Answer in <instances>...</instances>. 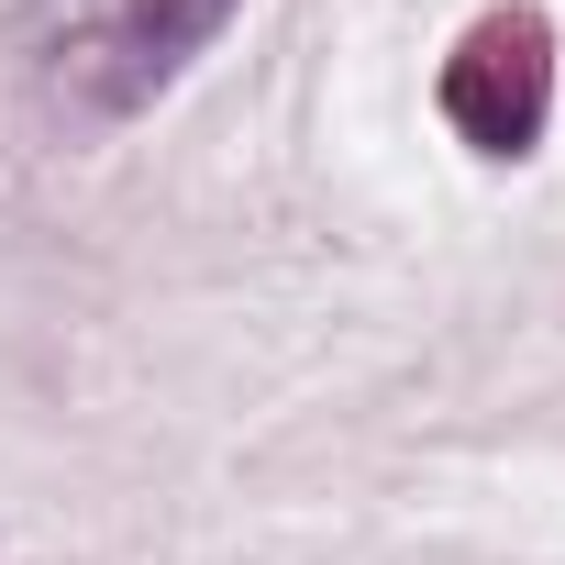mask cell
Returning <instances> with one entry per match:
<instances>
[{"instance_id":"6da1fadb","label":"cell","mask_w":565,"mask_h":565,"mask_svg":"<svg viewBox=\"0 0 565 565\" xmlns=\"http://www.w3.org/2000/svg\"><path fill=\"white\" fill-rule=\"evenodd\" d=\"M233 23V0H45L34 34V78L56 111L78 122H122L145 111L211 34Z\"/></svg>"},{"instance_id":"7a4b0ae2","label":"cell","mask_w":565,"mask_h":565,"mask_svg":"<svg viewBox=\"0 0 565 565\" xmlns=\"http://www.w3.org/2000/svg\"><path fill=\"white\" fill-rule=\"evenodd\" d=\"M444 122L477 156H532L554 122V23L543 12H488L444 56Z\"/></svg>"}]
</instances>
